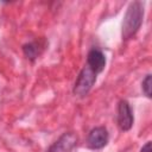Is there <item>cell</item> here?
Returning a JSON list of instances; mask_svg holds the SVG:
<instances>
[{
  "label": "cell",
  "mask_w": 152,
  "mask_h": 152,
  "mask_svg": "<svg viewBox=\"0 0 152 152\" xmlns=\"http://www.w3.org/2000/svg\"><path fill=\"white\" fill-rule=\"evenodd\" d=\"M118 125L121 131H128L133 125L132 109L125 100H121L118 106Z\"/></svg>",
  "instance_id": "cell-4"
},
{
  "label": "cell",
  "mask_w": 152,
  "mask_h": 152,
  "mask_svg": "<svg viewBox=\"0 0 152 152\" xmlns=\"http://www.w3.org/2000/svg\"><path fill=\"white\" fill-rule=\"evenodd\" d=\"M77 144V135L74 132H68L61 135V138L53 142L48 152H71Z\"/></svg>",
  "instance_id": "cell-3"
},
{
  "label": "cell",
  "mask_w": 152,
  "mask_h": 152,
  "mask_svg": "<svg viewBox=\"0 0 152 152\" xmlns=\"http://www.w3.org/2000/svg\"><path fill=\"white\" fill-rule=\"evenodd\" d=\"M144 17V7L140 1L131 2L122 21V39L132 38L141 26Z\"/></svg>",
  "instance_id": "cell-1"
},
{
  "label": "cell",
  "mask_w": 152,
  "mask_h": 152,
  "mask_svg": "<svg viewBox=\"0 0 152 152\" xmlns=\"http://www.w3.org/2000/svg\"><path fill=\"white\" fill-rule=\"evenodd\" d=\"M142 90L147 97H151V75H147L142 81Z\"/></svg>",
  "instance_id": "cell-8"
},
{
  "label": "cell",
  "mask_w": 152,
  "mask_h": 152,
  "mask_svg": "<svg viewBox=\"0 0 152 152\" xmlns=\"http://www.w3.org/2000/svg\"><path fill=\"white\" fill-rule=\"evenodd\" d=\"M140 152H151V142L148 141V142H146L145 144V146L141 148V151Z\"/></svg>",
  "instance_id": "cell-9"
},
{
  "label": "cell",
  "mask_w": 152,
  "mask_h": 152,
  "mask_svg": "<svg viewBox=\"0 0 152 152\" xmlns=\"http://www.w3.org/2000/svg\"><path fill=\"white\" fill-rule=\"evenodd\" d=\"M87 65L97 75L106 66V57H104V55L97 49L90 50L88 56H87Z\"/></svg>",
  "instance_id": "cell-6"
},
{
  "label": "cell",
  "mask_w": 152,
  "mask_h": 152,
  "mask_svg": "<svg viewBox=\"0 0 152 152\" xmlns=\"http://www.w3.org/2000/svg\"><path fill=\"white\" fill-rule=\"evenodd\" d=\"M23 50H24V53L27 58L30 59H34L38 55V46L36 43H28V44H25L23 46Z\"/></svg>",
  "instance_id": "cell-7"
},
{
  "label": "cell",
  "mask_w": 152,
  "mask_h": 152,
  "mask_svg": "<svg viewBox=\"0 0 152 152\" xmlns=\"http://www.w3.org/2000/svg\"><path fill=\"white\" fill-rule=\"evenodd\" d=\"M95 81H96V74L88 65L84 66L81 70L78 77L76 80V83L74 87V94L77 96H81V97L86 96L89 93V90L91 89Z\"/></svg>",
  "instance_id": "cell-2"
},
{
  "label": "cell",
  "mask_w": 152,
  "mask_h": 152,
  "mask_svg": "<svg viewBox=\"0 0 152 152\" xmlns=\"http://www.w3.org/2000/svg\"><path fill=\"white\" fill-rule=\"evenodd\" d=\"M108 141V132L104 127H95L93 128L88 134V146L90 148H101L103 147Z\"/></svg>",
  "instance_id": "cell-5"
}]
</instances>
